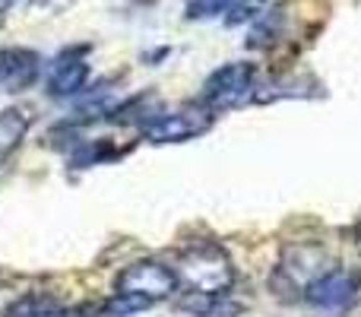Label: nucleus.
I'll list each match as a JSON object with an SVG mask.
<instances>
[{"label":"nucleus","instance_id":"obj_1","mask_svg":"<svg viewBox=\"0 0 361 317\" xmlns=\"http://www.w3.org/2000/svg\"><path fill=\"white\" fill-rule=\"evenodd\" d=\"M171 270L178 276V286H184L187 292L222 295L235 286V263L228 251L216 241H193L180 248Z\"/></svg>","mask_w":361,"mask_h":317},{"label":"nucleus","instance_id":"obj_2","mask_svg":"<svg viewBox=\"0 0 361 317\" xmlns=\"http://www.w3.org/2000/svg\"><path fill=\"white\" fill-rule=\"evenodd\" d=\"M257 95V70L247 61H231L222 64L219 70H212L203 83L200 92V105L209 108L212 114L219 112H231L241 108L244 102H254Z\"/></svg>","mask_w":361,"mask_h":317},{"label":"nucleus","instance_id":"obj_3","mask_svg":"<svg viewBox=\"0 0 361 317\" xmlns=\"http://www.w3.org/2000/svg\"><path fill=\"white\" fill-rule=\"evenodd\" d=\"M212 121H216V114L209 108H203L200 102H193V105L175 108V112H159L140 133H143L146 143H156V146L187 143V140H197L203 133H209Z\"/></svg>","mask_w":361,"mask_h":317},{"label":"nucleus","instance_id":"obj_4","mask_svg":"<svg viewBox=\"0 0 361 317\" xmlns=\"http://www.w3.org/2000/svg\"><path fill=\"white\" fill-rule=\"evenodd\" d=\"M178 276L171 267H165L162 261H137L130 267H124L114 280V292L118 295H133V299L156 305L178 292Z\"/></svg>","mask_w":361,"mask_h":317},{"label":"nucleus","instance_id":"obj_5","mask_svg":"<svg viewBox=\"0 0 361 317\" xmlns=\"http://www.w3.org/2000/svg\"><path fill=\"white\" fill-rule=\"evenodd\" d=\"M361 295V276L343 267H330L301 289V299L317 311H345Z\"/></svg>","mask_w":361,"mask_h":317},{"label":"nucleus","instance_id":"obj_6","mask_svg":"<svg viewBox=\"0 0 361 317\" xmlns=\"http://www.w3.org/2000/svg\"><path fill=\"white\" fill-rule=\"evenodd\" d=\"M42 76V54L32 48H0V95L32 89Z\"/></svg>","mask_w":361,"mask_h":317},{"label":"nucleus","instance_id":"obj_7","mask_svg":"<svg viewBox=\"0 0 361 317\" xmlns=\"http://www.w3.org/2000/svg\"><path fill=\"white\" fill-rule=\"evenodd\" d=\"M82 51H86V48L63 51V54L57 57L54 64H51L48 80H44L51 99H73V95H80L82 89H86V83H89V64H86V57H80Z\"/></svg>","mask_w":361,"mask_h":317},{"label":"nucleus","instance_id":"obj_8","mask_svg":"<svg viewBox=\"0 0 361 317\" xmlns=\"http://www.w3.org/2000/svg\"><path fill=\"white\" fill-rule=\"evenodd\" d=\"M178 308L187 314H193V317H238L244 311V305L231 299V292H222V295L187 292L184 299L178 301Z\"/></svg>","mask_w":361,"mask_h":317},{"label":"nucleus","instance_id":"obj_9","mask_svg":"<svg viewBox=\"0 0 361 317\" xmlns=\"http://www.w3.org/2000/svg\"><path fill=\"white\" fill-rule=\"evenodd\" d=\"M29 114L23 108H6L0 112V165L23 146L25 133H29Z\"/></svg>","mask_w":361,"mask_h":317},{"label":"nucleus","instance_id":"obj_10","mask_svg":"<svg viewBox=\"0 0 361 317\" xmlns=\"http://www.w3.org/2000/svg\"><path fill=\"white\" fill-rule=\"evenodd\" d=\"M4 317H80V311H70L51 295H23L4 311Z\"/></svg>","mask_w":361,"mask_h":317},{"label":"nucleus","instance_id":"obj_11","mask_svg":"<svg viewBox=\"0 0 361 317\" xmlns=\"http://www.w3.org/2000/svg\"><path fill=\"white\" fill-rule=\"evenodd\" d=\"M118 152L105 143V140H89V143H80L73 152V165L76 168H89V165H102V162L114 159Z\"/></svg>","mask_w":361,"mask_h":317},{"label":"nucleus","instance_id":"obj_12","mask_svg":"<svg viewBox=\"0 0 361 317\" xmlns=\"http://www.w3.org/2000/svg\"><path fill=\"white\" fill-rule=\"evenodd\" d=\"M235 4L238 0H187V19H216Z\"/></svg>","mask_w":361,"mask_h":317},{"label":"nucleus","instance_id":"obj_13","mask_svg":"<svg viewBox=\"0 0 361 317\" xmlns=\"http://www.w3.org/2000/svg\"><path fill=\"white\" fill-rule=\"evenodd\" d=\"M352 238H355V248H358V254H361V219H358L355 232H352Z\"/></svg>","mask_w":361,"mask_h":317}]
</instances>
